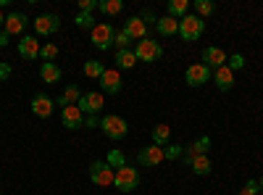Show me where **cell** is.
<instances>
[{
	"instance_id": "cell-1",
	"label": "cell",
	"mask_w": 263,
	"mask_h": 195,
	"mask_svg": "<svg viewBox=\"0 0 263 195\" xmlns=\"http://www.w3.org/2000/svg\"><path fill=\"white\" fill-rule=\"evenodd\" d=\"M100 129H103V135H105L108 140H124V137L129 135V124H126V119L119 116V114L103 116V119H100Z\"/></svg>"
},
{
	"instance_id": "cell-2",
	"label": "cell",
	"mask_w": 263,
	"mask_h": 195,
	"mask_svg": "<svg viewBox=\"0 0 263 195\" xmlns=\"http://www.w3.org/2000/svg\"><path fill=\"white\" fill-rule=\"evenodd\" d=\"M205 32V21L200 16H195V13H187L184 19H179V37L184 42H195V40H200Z\"/></svg>"
},
{
	"instance_id": "cell-3",
	"label": "cell",
	"mask_w": 263,
	"mask_h": 195,
	"mask_svg": "<svg viewBox=\"0 0 263 195\" xmlns=\"http://www.w3.org/2000/svg\"><path fill=\"white\" fill-rule=\"evenodd\" d=\"M114 171H116L114 174V187L119 192H132V190L140 187V171L132 169L129 164H124L121 169H114Z\"/></svg>"
},
{
	"instance_id": "cell-4",
	"label": "cell",
	"mask_w": 263,
	"mask_h": 195,
	"mask_svg": "<svg viewBox=\"0 0 263 195\" xmlns=\"http://www.w3.org/2000/svg\"><path fill=\"white\" fill-rule=\"evenodd\" d=\"M90 40H92V45H95L98 50H111L114 40H116L114 24H108V21H98L95 29L90 32Z\"/></svg>"
},
{
	"instance_id": "cell-5",
	"label": "cell",
	"mask_w": 263,
	"mask_h": 195,
	"mask_svg": "<svg viewBox=\"0 0 263 195\" xmlns=\"http://www.w3.org/2000/svg\"><path fill=\"white\" fill-rule=\"evenodd\" d=\"M135 56H137V61L153 63V61H158L163 56V48H161V42H156L153 37H145L135 45Z\"/></svg>"
},
{
	"instance_id": "cell-6",
	"label": "cell",
	"mask_w": 263,
	"mask_h": 195,
	"mask_svg": "<svg viewBox=\"0 0 263 195\" xmlns=\"http://www.w3.org/2000/svg\"><path fill=\"white\" fill-rule=\"evenodd\" d=\"M114 174H116V171L111 169L108 161H95L90 166V182L98 185V187H111L114 185Z\"/></svg>"
},
{
	"instance_id": "cell-7",
	"label": "cell",
	"mask_w": 263,
	"mask_h": 195,
	"mask_svg": "<svg viewBox=\"0 0 263 195\" xmlns=\"http://www.w3.org/2000/svg\"><path fill=\"white\" fill-rule=\"evenodd\" d=\"M77 105H79V111H82L84 116H98V114L103 111L105 100H103V93L90 90V93H82V98H79Z\"/></svg>"
},
{
	"instance_id": "cell-8",
	"label": "cell",
	"mask_w": 263,
	"mask_h": 195,
	"mask_svg": "<svg viewBox=\"0 0 263 195\" xmlns=\"http://www.w3.org/2000/svg\"><path fill=\"white\" fill-rule=\"evenodd\" d=\"M208 79H213V72L205 66V63H192V66H187V72H184V82L190 84V87H203Z\"/></svg>"
},
{
	"instance_id": "cell-9",
	"label": "cell",
	"mask_w": 263,
	"mask_h": 195,
	"mask_svg": "<svg viewBox=\"0 0 263 195\" xmlns=\"http://www.w3.org/2000/svg\"><path fill=\"white\" fill-rule=\"evenodd\" d=\"M100 82V90L103 93H108V95H119L121 93V72L119 69H108L105 66V72H103V77L98 79Z\"/></svg>"
},
{
	"instance_id": "cell-10",
	"label": "cell",
	"mask_w": 263,
	"mask_h": 195,
	"mask_svg": "<svg viewBox=\"0 0 263 195\" xmlns=\"http://www.w3.org/2000/svg\"><path fill=\"white\" fill-rule=\"evenodd\" d=\"M32 114L37 116V119H50L53 116V105H55V100L48 95V93H37L34 98H32Z\"/></svg>"
},
{
	"instance_id": "cell-11",
	"label": "cell",
	"mask_w": 263,
	"mask_h": 195,
	"mask_svg": "<svg viewBox=\"0 0 263 195\" xmlns=\"http://www.w3.org/2000/svg\"><path fill=\"white\" fill-rule=\"evenodd\" d=\"M34 32L37 34H42V37H48V34H55L58 29H61V19L55 16V13H42V16H37L34 21Z\"/></svg>"
},
{
	"instance_id": "cell-12",
	"label": "cell",
	"mask_w": 263,
	"mask_h": 195,
	"mask_svg": "<svg viewBox=\"0 0 263 195\" xmlns=\"http://www.w3.org/2000/svg\"><path fill=\"white\" fill-rule=\"evenodd\" d=\"M61 124L66 129H71V132H77V129L84 127V114L79 111V105H66L61 108Z\"/></svg>"
},
{
	"instance_id": "cell-13",
	"label": "cell",
	"mask_w": 263,
	"mask_h": 195,
	"mask_svg": "<svg viewBox=\"0 0 263 195\" xmlns=\"http://www.w3.org/2000/svg\"><path fill=\"white\" fill-rule=\"evenodd\" d=\"M27 24H29L27 13L11 11V13H6V24H3V32H6L8 37H13V34H21V32H27Z\"/></svg>"
},
{
	"instance_id": "cell-14",
	"label": "cell",
	"mask_w": 263,
	"mask_h": 195,
	"mask_svg": "<svg viewBox=\"0 0 263 195\" xmlns=\"http://www.w3.org/2000/svg\"><path fill=\"white\" fill-rule=\"evenodd\" d=\"M40 42H37V37H32V34H24L18 40V45H16V50H18V56L24 58V61H37L40 58Z\"/></svg>"
},
{
	"instance_id": "cell-15",
	"label": "cell",
	"mask_w": 263,
	"mask_h": 195,
	"mask_svg": "<svg viewBox=\"0 0 263 195\" xmlns=\"http://www.w3.org/2000/svg\"><path fill=\"white\" fill-rule=\"evenodd\" d=\"M137 161H140L142 166H147V169H153V166L163 164V161H166V156H163V148H158V145H147V148H142L140 153H137Z\"/></svg>"
},
{
	"instance_id": "cell-16",
	"label": "cell",
	"mask_w": 263,
	"mask_h": 195,
	"mask_svg": "<svg viewBox=\"0 0 263 195\" xmlns=\"http://www.w3.org/2000/svg\"><path fill=\"white\" fill-rule=\"evenodd\" d=\"M124 32L132 37V40H145L147 37V24L142 21V16H129L126 21H124Z\"/></svg>"
},
{
	"instance_id": "cell-17",
	"label": "cell",
	"mask_w": 263,
	"mask_h": 195,
	"mask_svg": "<svg viewBox=\"0 0 263 195\" xmlns=\"http://www.w3.org/2000/svg\"><path fill=\"white\" fill-rule=\"evenodd\" d=\"M227 61H229V56H227L221 48H216V45H211V48L203 50V63H205L211 72L218 69V66H227Z\"/></svg>"
},
{
	"instance_id": "cell-18",
	"label": "cell",
	"mask_w": 263,
	"mask_h": 195,
	"mask_svg": "<svg viewBox=\"0 0 263 195\" xmlns=\"http://www.w3.org/2000/svg\"><path fill=\"white\" fill-rule=\"evenodd\" d=\"M213 79H216V87L221 90V93H229L234 87V72L229 66H218L213 69Z\"/></svg>"
},
{
	"instance_id": "cell-19",
	"label": "cell",
	"mask_w": 263,
	"mask_h": 195,
	"mask_svg": "<svg viewBox=\"0 0 263 195\" xmlns=\"http://www.w3.org/2000/svg\"><path fill=\"white\" fill-rule=\"evenodd\" d=\"M61 77H63V72L58 63H45V61L40 63V79L45 84H55V82H61Z\"/></svg>"
},
{
	"instance_id": "cell-20",
	"label": "cell",
	"mask_w": 263,
	"mask_h": 195,
	"mask_svg": "<svg viewBox=\"0 0 263 195\" xmlns=\"http://www.w3.org/2000/svg\"><path fill=\"white\" fill-rule=\"evenodd\" d=\"M187 166L192 169V174H197V177H208V174H211V169H213V164H211L208 153L190 158V161H187Z\"/></svg>"
},
{
	"instance_id": "cell-21",
	"label": "cell",
	"mask_w": 263,
	"mask_h": 195,
	"mask_svg": "<svg viewBox=\"0 0 263 195\" xmlns=\"http://www.w3.org/2000/svg\"><path fill=\"white\" fill-rule=\"evenodd\" d=\"M156 29H158L161 37H174V34H179V21L171 19V16H161L156 21Z\"/></svg>"
},
{
	"instance_id": "cell-22",
	"label": "cell",
	"mask_w": 263,
	"mask_h": 195,
	"mask_svg": "<svg viewBox=\"0 0 263 195\" xmlns=\"http://www.w3.org/2000/svg\"><path fill=\"white\" fill-rule=\"evenodd\" d=\"M208 150H211V137L195 140V143H190V145L184 148V161H190V158H195V156H203V153H208Z\"/></svg>"
},
{
	"instance_id": "cell-23",
	"label": "cell",
	"mask_w": 263,
	"mask_h": 195,
	"mask_svg": "<svg viewBox=\"0 0 263 195\" xmlns=\"http://www.w3.org/2000/svg\"><path fill=\"white\" fill-rule=\"evenodd\" d=\"M168 13L166 16H171V19H184L187 13H190V0H168Z\"/></svg>"
},
{
	"instance_id": "cell-24",
	"label": "cell",
	"mask_w": 263,
	"mask_h": 195,
	"mask_svg": "<svg viewBox=\"0 0 263 195\" xmlns=\"http://www.w3.org/2000/svg\"><path fill=\"white\" fill-rule=\"evenodd\" d=\"M79 98H82V90L77 87V84H69V87L63 90V95H61L55 103H58L61 108H66V105H77V103H79Z\"/></svg>"
},
{
	"instance_id": "cell-25",
	"label": "cell",
	"mask_w": 263,
	"mask_h": 195,
	"mask_svg": "<svg viewBox=\"0 0 263 195\" xmlns=\"http://www.w3.org/2000/svg\"><path fill=\"white\" fill-rule=\"evenodd\" d=\"M168 143H171V129H168V124H156V127H153V145L166 148Z\"/></svg>"
},
{
	"instance_id": "cell-26",
	"label": "cell",
	"mask_w": 263,
	"mask_h": 195,
	"mask_svg": "<svg viewBox=\"0 0 263 195\" xmlns=\"http://www.w3.org/2000/svg\"><path fill=\"white\" fill-rule=\"evenodd\" d=\"M116 66L119 69H135L137 66V56H135V50H116Z\"/></svg>"
},
{
	"instance_id": "cell-27",
	"label": "cell",
	"mask_w": 263,
	"mask_h": 195,
	"mask_svg": "<svg viewBox=\"0 0 263 195\" xmlns=\"http://www.w3.org/2000/svg\"><path fill=\"white\" fill-rule=\"evenodd\" d=\"M82 72H84V77L87 79H100L103 77V72H105V66H103V61H95V58H90L82 66Z\"/></svg>"
},
{
	"instance_id": "cell-28",
	"label": "cell",
	"mask_w": 263,
	"mask_h": 195,
	"mask_svg": "<svg viewBox=\"0 0 263 195\" xmlns=\"http://www.w3.org/2000/svg\"><path fill=\"white\" fill-rule=\"evenodd\" d=\"M98 8H100L105 16H116V13L124 11V3H121V0H100Z\"/></svg>"
},
{
	"instance_id": "cell-29",
	"label": "cell",
	"mask_w": 263,
	"mask_h": 195,
	"mask_svg": "<svg viewBox=\"0 0 263 195\" xmlns=\"http://www.w3.org/2000/svg\"><path fill=\"white\" fill-rule=\"evenodd\" d=\"M58 53H61V50H58V45H55V42H45V45L40 48V58L45 61V63H55Z\"/></svg>"
},
{
	"instance_id": "cell-30",
	"label": "cell",
	"mask_w": 263,
	"mask_h": 195,
	"mask_svg": "<svg viewBox=\"0 0 263 195\" xmlns=\"http://www.w3.org/2000/svg\"><path fill=\"white\" fill-rule=\"evenodd\" d=\"M213 11H216V6L211 3V0H195V16H200L203 21H205Z\"/></svg>"
},
{
	"instance_id": "cell-31",
	"label": "cell",
	"mask_w": 263,
	"mask_h": 195,
	"mask_svg": "<svg viewBox=\"0 0 263 195\" xmlns=\"http://www.w3.org/2000/svg\"><path fill=\"white\" fill-rule=\"evenodd\" d=\"M74 24L79 27V29H95V24H98V21L92 19V13H77V19H74Z\"/></svg>"
},
{
	"instance_id": "cell-32",
	"label": "cell",
	"mask_w": 263,
	"mask_h": 195,
	"mask_svg": "<svg viewBox=\"0 0 263 195\" xmlns=\"http://www.w3.org/2000/svg\"><path fill=\"white\" fill-rule=\"evenodd\" d=\"M163 156H166V161H174V158H182L184 156V145H177V143H168L166 148H163Z\"/></svg>"
},
{
	"instance_id": "cell-33",
	"label": "cell",
	"mask_w": 263,
	"mask_h": 195,
	"mask_svg": "<svg viewBox=\"0 0 263 195\" xmlns=\"http://www.w3.org/2000/svg\"><path fill=\"white\" fill-rule=\"evenodd\" d=\"M114 48L116 50H132V37L121 29V32H116V40H114Z\"/></svg>"
},
{
	"instance_id": "cell-34",
	"label": "cell",
	"mask_w": 263,
	"mask_h": 195,
	"mask_svg": "<svg viewBox=\"0 0 263 195\" xmlns=\"http://www.w3.org/2000/svg\"><path fill=\"white\" fill-rule=\"evenodd\" d=\"M108 164H111V169H121L124 164H126V158H124V153L121 150H111V153H108V158H105Z\"/></svg>"
},
{
	"instance_id": "cell-35",
	"label": "cell",
	"mask_w": 263,
	"mask_h": 195,
	"mask_svg": "<svg viewBox=\"0 0 263 195\" xmlns=\"http://www.w3.org/2000/svg\"><path fill=\"white\" fill-rule=\"evenodd\" d=\"M227 66L232 69V72H239L245 66V56L242 53H234V56H229V61H227Z\"/></svg>"
},
{
	"instance_id": "cell-36",
	"label": "cell",
	"mask_w": 263,
	"mask_h": 195,
	"mask_svg": "<svg viewBox=\"0 0 263 195\" xmlns=\"http://www.w3.org/2000/svg\"><path fill=\"white\" fill-rule=\"evenodd\" d=\"M258 190H260V187H258V182H255V180H248V182H245V187L239 190L237 195H260Z\"/></svg>"
},
{
	"instance_id": "cell-37",
	"label": "cell",
	"mask_w": 263,
	"mask_h": 195,
	"mask_svg": "<svg viewBox=\"0 0 263 195\" xmlns=\"http://www.w3.org/2000/svg\"><path fill=\"white\" fill-rule=\"evenodd\" d=\"M98 8V0H79V13H92Z\"/></svg>"
},
{
	"instance_id": "cell-38",
	"label": "cell",
	"mask_w": 263,
	"mask_h": 195,
	"mask_svg": "<svg viewBox=\"0 0 263 195\" xmlns=\"http://www.w3.org/2000/svg\"><path fill=\"white\" fill-rule=\"evenodd\" d=\"M11 77V66L8 63H0V79H8Z\"/></svg>"
},
{
	"instance_id": "cell-39",
	"label": "cell",
	"mask_w": 263,
	"mask_h": 195,
	"mask_svg": "<svg viewBox=\"0 0 263 195\" xmlns=\"http://www.w3.org/2000/svg\"><path fill=\"white\" fill-rule=\"evenodd\" d=\"M84 127H100V121H98V116H84Z\"/></svg>"
},
{
	"instance_id": "cell-40",
	"label": "cell",
	"mask_w": 263,
	"mask_h": 195,
	"mask_svg": "<svg viewBox=\"0 0 263 195\" xmlns=\"http://www.w3.org/2000/svg\"><path fill=\"white\" fill-rule=\"evenodd\" d=\"M142 21H145V24L150 27V24H156V21H158V19H156V16H153L150 11H145V13H142Z\"/></svg>"
},
{
	"instance_id": "cell-41",
	"label": "cell",
	"mask_w": 263,
	"mask_h": 195,
	"mask_svg": "<svg viewBox=\"0 0 263 195\" xmlns=\"http://www.w3.org/2000/svg\"><path fill=\"white\" fill-rule=\"evenodd\" d=\"M8 42H11V37H8L6 32H0V48H6V45H8Z\"/></svg>"
},
{
	"instance_id": "cell-42",
	"label": "cell",
	"mask_w": 263,
	"mask_h": 195,
	"mask_svg": "<svg viewBox=\"0 0 263 195\" xmlns=\"http://www.w3.org/2000/svg\"><path fill=\"white\" fill-rule=\"evenodd\" d=\"M6 24V16H3V11H0V27H3Z\"/></svg>"
},
{
	"instance_id": "cell-43",
	"label": "cell",
	"mask_w": 263,
	"mask_h": 195,
	"mask_svg": "<svg viewBox=\"0 0 263 195\" xmlns=\"http://www.w3.org/2000/svg\"><path fill=\"white\" fill-rule=\"evenodd\" d=\"M258 187H260V192H263V177H260V180H258Z\"/></svg>"
},
{
	"instance_id": "cell-44",
	"label": "cell",
	"mask_w": 263,
	"mask_h": 195,
	"mask_svg": "<svg viewBox=\"0 0 263 195\" xmlns=\"http://www.w3.org/2000/svg\"><path fill=\"white\" fill-rule=\"evenodd\" d=\"M0 195H3V192H0Z\"/></svg>"
},
{
	"instance_id": "cell-45",
	"label": "cell",
	"mask_w": 263,
	"mask_h": 195,
	"mask_svg": "<svg viewBox=\"0 0 263 195\" xmlns=\"http://www.w3.org/2000/svg\"><path fill=\"white\" fill-rule=\"evenodd\" d=\"M260 195H263V192H260Z\"/></svg>"
}]
</instances>
